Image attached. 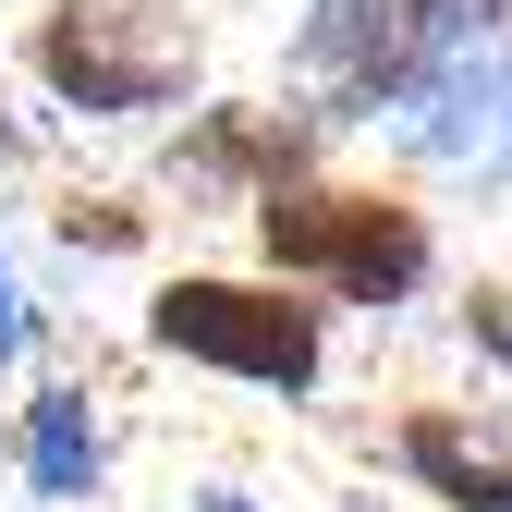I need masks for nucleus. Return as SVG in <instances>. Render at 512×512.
Returning a JSON list of instances; mask_svg holds the SVG:
<instances>
[{"label":"nucleus","instance_id":"obj_1","mask_svg":"<svg viewBox=\"0 0 512 512\" xmlns=\"http://www.w3.org/2000/svg\"><path fill=\"white\" fill-rule=\"evenodd\" d=\"M196 13L183 0H49L37 25V74L74 98L86 122H135V110H171L196 86Z\"/></svg>","mask_w":512,"mask_h":512},{"label":"nucleus","instance_id":"obj_2","mask_svg":"<svg viewBox=\"0 0 512 512\" xmlns=\"http://www.w3.org/2000/svg\"><path fill=\"white\" fill-rule=\"evenodd\" d=\"M256 244L281 281H317L342 305H403L427 281V220L403 196H354V183H281L256 196Z\"/></svg>","mask_w":512,"mask_h":512},{"label":"nucleus","instance_id":"obj_3","mask_svg":"<svg viewBox=\"0 0 512 512\" xmlns=\"http://www.w3.org/2000/svg\"><path fill=\"white\" fill-rule=\"evenodd\" d=\"M464 37H488L464 0H317L293 61H305L317 98H342V110H391V98H415Z\"/></svg>","mask_w":512,"mask_h":512},{"label":"nucleus","instance_id":"obj_4","mask_svg":"<svg viewBox=\"0 0 512 512\" xmlns=\"http://www.w3.org/2000/svg\"><path fill=\"white\" fill-rule=\"evenodd\" d=\"M147 330L183 366L256 378V391H317V305H293L281 281H171L147 305Z\"/></svg>","mask_w":512,"mask_h":512},{"label":"nucleus","instance_id":"obj_5","mask_svg":"<svg viewBox=\"0 0 512 512\" xmlns=\"http://www.w3.org/2000/svg\"><path fill=\"white\" fill-rule=\"evenodd\" d=\"M415 147H427L439 171L512 183V37H464V49L415 86Z\"/></svg>","mask_w":512,"mask_h":512},{"label":"nucleus","instance_id":"obj_6","mask_svg":"<svg viewBox=\"0 0 512 512\" xmlns=\"http://www.w3.org/2000/svg\"><path fill=\"white\" fill-rule=\"evenodd\" d=\"M293 159H305V122H281V110H208V135L171 147L183 183H256V196H281Z\"/></svg>","mask_w":512,"mask_h":512},{"label":"nucleus","instance_id":"obj_7","mask_svg":"<svg viewBox=\"0 0 512 512\" xmlns=\"http://www.w3.org/2000/svg\"><path fill=\"white\" fill-rule=\"evenodd\" d=\"M403 464L452 500V512H512V452H488L464 415H415L403 427Z\"/></svg>","mask_w":512,"mask_h":512},{"label":"nucleus","instance_id":"obj_8","mask_svg":"<svg viewBox=\"0 0 512 512\" xmlns=\"http://www.w3.org/2000/svg\"><path fill=\"white\" fill-rule=\"evenodd\" d=\"M25 464H37L49 500H86V488H98V415H86V391H37V439H25Z\"/></svg>","mask_w":512,"mask_h":512},{"label":"nucleus","instance_id":"obj_9","mask_svg":"<svg viewBox=\"0 0 512 512\" xmlns=\"http://www.w3.org/2000/svg\"><path fill=\"white\" fill-rule=\"evenodd\" d=\"M13 354H25V293L0 281V366H13Z\"/></svg>","mask_w":512,"mask_h":512},{"label":"nucleus","instance_id":"obj_10","mask_svg":"<svg viewBox=\"0 0 512 512\" xmlns=\"http://www.w3.org/2000/svg\"><path fill=\"white\" fill-rule=\"evenodd\" d=\"M464 13H476V25H512V0H464Z\"/></svg>","mask_w":512,"mask_h":512},{"label":"nucleus","instance_id":"obj_11","mask_svg":"<svg viewBox=\"0 0 512 512\" xmlns=\"http://www.w3.org/2000/svg\"><path fill=\"white\" fill-rule=\"evenodd\" d=\"M0 159H13V110H0Z\"/></svg>","mask_w":512,"mask_h":512},{"label":"nucleus","instance_id":"obj_12","mask_svg":"<svg viewBox=\"0 0 512 512\" xmlns=\"http://www.w3.org/2000/svg\"><path fill=\"white\" fill-rule=\"evenodd\" d=\"M208 512H244V500H208Z\"/></svg>","mask_w":512,"mask_h":512}]
</instances>
